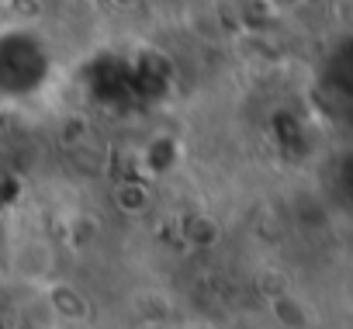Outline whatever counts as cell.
<instances>
[{
  "mask_svg": "<svg viewBox=\"0 0 353 329\" xmlns=\"http://www.w3.org/2000/svg\"><path fill=\"white\" fill-rule=\"evenodd\" d=\"M308 0H260V8L274 18H288V14H298Z\"/></svg>",
  "mask_w": 353,
  "mask_h": 329,
  "instance_id": "obj_1",
  "label": "cell"
},
{
  "mask_svg": "<svg viewBox=\"0 0 353 329\" xmlns=\"http://www.w3.org/2000/svg\"><path fill=\"white\" fill-rule=\"evenodd\" d=\"M111 4H118V8H132V4H139V0H111Z\"/></svg>",
  "mask_w": 353,
  "mask_h": 329,
  "instance_id": "obj_2",
  "label": "cell"
}]
</instances>
